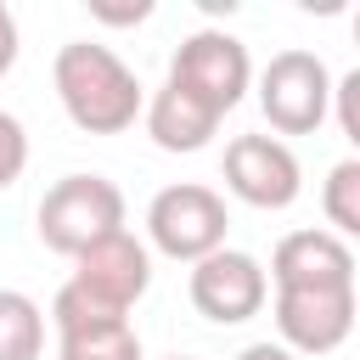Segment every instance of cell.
I'll return each instance as SVG.
<instances>
[{
    "label": "cell",
    "mask_w": 360,
    "mask_h": 360,
    "mask_svg": "<svg viewBox=\"0 0 360 360\" xmlns=\"http://www.w3.org/2000/svg\"><path fill=\"white\" fill-rule=\"evenodd\" d=\"M51 84L62 112L84 135H124L141 118V79L124 68L118 51L96 39H68L51 62Z\"/></svg>",
    "instance_id": "1"
},
{
    "label": "cell",
    "mask_w": 360,
    "mask_h": 360,
    "mask_svg": "<svg viewBox=\"0 0 360 360\" xmlns=\"http://www.w3.org/2000/svg\"><path fill=\"white\" fill-rule=\"evenodd\" d=\"M39 242L62 259H79L101 236L124 231V191L101 174H68L39 197Z\"/></svg>",
    "instance_id": "2"
},
{
    "label": "cell",
    "mask_w": 360,
    "mask_h": 360,
    "mask_svg": "<svg viewBox=\"0 0 360 360\" xmlns=\"http://www.w3.org/2000/svg\"><path fill=\"white\" fill-rule=\"evenodd\" d=\"M225 231H231V214H225V197L197 186V180H180V186H163L146 208V236L158 253L180 259V264H197L208 253L225 248Z\"/></svg>",
    "instance_id": "3"
},
{
    "label": "cell",
    "mask_w": 360,
    "mask_h": 360,
    "mask_svg": "<svg viewBox=\"0 0 360 360\" xmlns=\"http://www.w3.org/2000/svg\"><path fill=\"white\" fill-rule=\"evenodd\" d=\"M259 112L276 135H315L332 112V73L315 51H276L259 73Z\"/></svg>",
    "instance_id": "4"
},
{
    "label": "cell",
    "mask_w": 360,
    "mask_h": 360,
    "mask_svg": "<svg viewBox=\"0 0 360 360\" xmlns=\"http://www.w3.org/2000/svg\"><path fill=\"white\" fill-rule=\"evenodd\" d=\"M248 79H253V62H248V45L225 28H197L191 39H180L174 62H169V84L191 90L197 101H208L219 118L248 96Z\"/></svg>",
    "instance_id": "5"
},
{
    "label": "cell",
    "mask_w": 360,
    "mask_h": 360,
    "mask_svg": "<svg viewBox=\"0 0 360 360\" xmlns=\"http://www.w3.org/2000/svg\"><path fill=\"white\" fill-rule=\"evenodd\" d=\"M186 292H191V304H197L202 321H214V326H242V321H253V315L264 309L270 276H264V264H259L253 253L219 248V253H208V259L191 264Z\"/></svg>",
    "instance_id": "6"
},
{
    "label": "cell",
    "mask_w": 360,
    "mask_h": 360,
    "mask_svg": "<svg viewBox=\"0 0 360 360\" xmlns=\"http://www.w3.org/2000/svg\"><path fill=\"white\" fill-rule=\"evenodd\" d=\"M354 287H276V332L292 354H332L354 332Z\"/></svg>",
    "instance_id": "7"
},
{
    "label": "cell",
    "mask_w": 360,
    "mask_h": 360,
    "mask_svg": "<svg viewBox=\"0 0 360 360\" xmlns=\"http://www.w3.org/2000/svg\"><path fill=\"white\" fill-rule=\"evenodd\" d=\"M225 186L248 202V208H292L304 191L298 158L276 141V135H236L225 146Z\"/></svg>",
    "instance_id": "8"
},
{
    "label": "cell",
    "mask_w": 360,
    "mask_h": 360,
    "mask_svg": "<svg viewBox=\"0 0 360 360\" xmlns=\"http://www.w3.org/2000/svg\"><path fill=\"white\" fill-rule=\"evenodd\" d=\"M68 281L84 287L96 304L129 315L135 298L152 287V253H146V242H135L129 231H112V236H101L96 248H84V253L73 259V276H68Z\"/></svg>",
    "instance_id": "9"
},
{
    "label": "cell",
    "mask_w": 360,
    "mask_h": 360,
    "mask_svg": "<svg viewBox=\"0 0 360 360\" xmlns=\"http://www.w3.org/2000/svg\"><path fill=\"white\" fill-rule=\"evenodd\" d=\"M276 287H354V253L332 231H292L270 253Z\"/></svg>",
    "instance_id": "10"
},
{
    "label": "cell",
    "mask_w": 360,
    "mask_h": 360,
    "mask_svg": "<svg viewBox=\"0 0 360 360\" xmlns=\"http://www.w3.org/2000/svg\"><path fill=\"white\" fill-rule=\"evenodd\" d=\"M141 112H146V135H152L163 152H202V146L214 141V129H219V112H214L208 101H197L191 90L169 84V79H163V90H158Z\"/></svg>",
    "instance_id": "11"
},
{
    "label": "cell",
    "mask_w": 360,
    "mask_h": 360,
    "mask_svg": "<svg viewBox=\"0 0 360 360\" xmlns=\"http://www.w3.org/2000/svg\"><path fill=\"white\" fill-rule=\"evenodd\" d=\"M56 360H141V338L129 321H90L56 332Z\"/></svg>",
    "instance_id": "12"
},
{
    "label": "cell",
    "mask_w": 360,
    "mask_h": 360,
    "mask_svg": "<svg viewBox=\"0 0 360 360\" xmlns=\"http://www.w3.org/2000/svg\"><path fill=\"white\" fill-rule=\"evenodd\" d=\"M45 354V309L17 292L0 287V360H39Z\"/></svg>",
    "instance_id": "13"
},
{
    "label": "cell",
    "mask_w": 360,
    "mask_h": 360,
    "mask_svg": "<svg viewBox=\"0 0 360 360\" xmlns=\"http://www.w3.org/2000/svg\"><path fill=\"white\" fill-rule=\"evenodd\" d=\"M321 208H326V219H332L343 236L360 242V158H343V163L326 174V186H321Z\"/></svg>",
    "instance_id": "14"
},
{
    "label": "cell",
    "mask_w": 360,
    "mask_h": 360,
    "mask_svg": "<svg viewBox=\"0 0 360 360\" xmlns=\"http://www.w3.org/2000/svg\"><path fill=\"white\" fill-rule=\"evenodd\" d=\"M22 169H28V135H22V124L11 112H0V191L17 186Z\"/></svg>",
    "instance_id": "15"
},
{
    "label": "cell",
    "mask_w": 360,
    "mask_h": 360,
    "mask_svg": "<svg viewBox=\"0 0 360 360\" xmlns=\"http://www.w3.org/2000/svg\"><path fill=\"white\" fill-rule=\"evenodd\" d=\"M332 112H338V124H343V135H349V146L360 158V68L332 84Z\"/></svg>",
    "instance_id": "16"
},
{
    "label": "cell",
    "mask_w": 360,
    "mask_h": 360,
    "mask_svg": "<svg viewBox=\"0 0 360 360\" xmlns=\"http://www.w3.org/2000/svg\"><path fill=\"white\" fill-rule=\"evenodd\" d=\"M90 17H96V22H118V28H124V22H146V17H152V6H146V0H135V6H90Z\"/></svg>",
    "instance_id": "17"
},
{
    "label": "cell",
    "mask_w": 360,
    "mask_h": 360,
    "mask_svg": "<svg viewBox=\"0 0 360 360\" xmlns=\"http://www.w3.org/2000/svg\"><path fill=\"white\" fill-rule=\"evenodd\" d=\"M11 62H17V17L11 6H0V79L11 73Z\"/></svg>",
    "instance_id": "18"
},
{
    "label": "cell",
    "mask_w": 360,
    "mask_h": 360,
    "mask_svg": "<svg viewBox=\"0 0 360 360\" xmlns=\"http://www.w3.org/2000/svg\"><path fill=\"white\" fill-rule=\"evenodd\" d=\"M236 360H298L292 349H281V343H248Z\"/></svg>",
    "instance_id": "19"
},
{
    "label": "cell",
    "mask_w": 360,
    "mask_h": 360,
    "mask_svg": "<svg viewBox=\"0 0 360 360\" xmlns=\"http://www.w3.org/2000/svg\"><path fill=\"white\" fill-rule=\"evenodd\" d=\"M354 39H360V11H354Z\"/></svg>",
    "instance_id": "20"
},
{
    "label": "cell",
    "mask_w": 360,
    "mask_h": 360,
    "mask_svg": "<svg viewBox=\"0 0 360 360\" xmlns=\"http://www.w3.org/2000/svg\"><path fill=\"white\" fill-rule=\"evenodd\" d=\"M169 360H186V354H169Z\"/></svg>",
    "instance_id": "21"
}]
</instances>
